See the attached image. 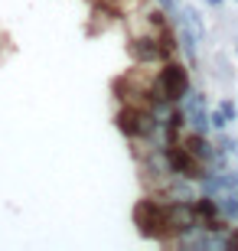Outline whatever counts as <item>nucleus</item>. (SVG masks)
Wrapping results in <instances>:
<instances>
[{"instance_id":"obj_5","label":"nucleus","mask_w":238,"mask_h":251,"mask_svg":"<svg viewBox=\"0 0 238 251\" xmlns=\"http://www.w3.org/2000/svg\"><path fill=\"white\" fill-rule=\"evenodd\" d=\"M199 39H202L199 33H196V29L180 17V49L186 52V59H189L192 65H196V59H199Z\"/></svg>"},{"instance_id":"obj_4","label":"nucleus","mask_w":238,"mask_h":251,"mask_svg":"<svg viewBox=\"0 0 238 251\" xmlns=\"http://www.w3.org/2000/svg\"><path fill=\"white\" fill-rule=\"evenodd\" d=\"M128 52L131 59L137 65H150V62H166L163 56V46H160V39L147 29V33H140V36H131L128 39Z\"/></svg>"},{"instance_id":"obj_10","label":"nucleus","mask_w":238,"mask_h":251,"mask_svg":"<svg viewBox=\"0 0 238 251\" xmlns=\"http://www.w3.org/2000/svg\"><path fill=\"white\" fill-rule=\"evenodd\" d=\"M160 7L163 10H176V0H160Z\"/></svg>"},{"instance_id":"obj_11","label":"nucleus","mask_w":238,"mask_h":251,"mask_svg":"<svg viewBox=\"0 0 238 251\" xmlns=\"http://www.w3.org/2000/svg\"><path fill=\"white\" fill-rule=\"evenodd\" d=\"M206 3H209V7H222V0H206Z\"/></svg>"},{"instance_id":"obj_6","label":"nucleus","mask_w":238,"mask_h":251,"mask_svg":"<svg viewBox=\"0 0 238 251\" xmlns=\"http://www.w3.org/2000/svg\"><path fill=\"white\" fill-rule=\"evenodd\" d=\"M219 202H222V212H225V219H229V222H238V189L222 193Z\"/></svg>"},{"instance_id":"obj_9","label":"nucleus","mask_w":238,"mask_h":251,"mask_svg":"<svg viewBox=\"0 0 238 251\" xmlns=\"http://www.w3.org/2000/svg\"><path fill=\"white\" fill-rule=\"evenodd\" d=\"M219 111L225 114L229 121H235V118H238V108H235V101H222V104H219Z\"/></svg>"},{"instance_id":"obj_8","label":"nucleus","mask_w":238,"mask_h":251,"mask_svg":"<svg viewBox=\"0 0 238 251\" xmlns=\"http://www.w3.org/2000/svg\"><path fill=\"white\" fill-rule=\"evenodd\" d=\"M209 121H212V127H215V130H225V127H229V118H225V114H222L219 108H215V111L209 114Z\"/></svg>"},{"instance_id":"obj_3","label":"nucleus","mask_w":238,"mask_h":251,"mask_svg":"<svg viewBox=\"0 0 238 251\" xmlns=\"http://www.w3.org/2000/svg\"><path fill=\"white\" fill-rule=\"evenodd\" d=\"M163 153H166V163H170V170H173L176 176H183V179H202L206 173H209V167L202 163L196 153H192L189 147L183 144V137H176V140H170L163 147Z\"/></svg>"},{"instance_id":"obj_7","label":"nucleus","mask_w":238,"mask_h":251,"mask_svg":"<svg viewBox=\"0 0 238 251\" xmlns=\"http://www.w3.org/2000/svg\"><path fill=\"white\" fill-rule=\"evenodd\" d=\"M219 183H222V193L238 189V170H222V173H219Z\"/></svg>"},{"instance_id":"obj_2","label":"nucleus","mask_w":238,"mask_h":251,"mask_svg":"<svg viewBox=\"0 0 238 251\" xmlns=\"http://www.w3.org/2000/svg\"><path fill=\"white\" fill-rule=\"evenodd\" d=\"M154 82H157V88H160L170 101H176V104L192 92L189 69H186L180 59H166V62H160V72L154 75Z\"/></svg>"},{"instance_id":"obj_1","label":"nucleus","mask_w":238,"mask_h":251,"mask_svg":"<svg viewBox=\"0 0 238 251\" xmlns=\"http://www.w3.org/2000/svg\"><path fill=\"white\" fill-rule=\"evenodd\" d=\"M134 225L144 238L154 242H170L173 238V225H170V202L163 196H144L134 205Z\"/></svg>"}]
</instances>
